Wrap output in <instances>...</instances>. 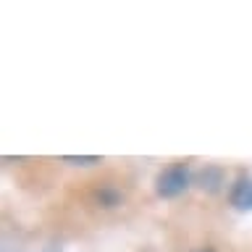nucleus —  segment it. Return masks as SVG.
Segmentation results:
<instances>
[{"instance_id": "3", "label": "nucleus", "mask_w": 252, "mask_h": 252, "mask_svg": "<svg viewBox=\"0 0 252 252\" xmlns=\"http://www.w3.org/2000/svg\"><path fill=\"white\" fill-rule=\"evenodd\" d=\"M63 160L74 163V165H92V163H100V158H74V155H66Z\"/></svg>"}, {"instance_id": "4", "label": "nucleus", "mask_w": 252, "mask_h": 252, "mask_svg": "<svg viewBox=\"0 0 252 252\" xmlns=\"http://www.w3.org/2000/svg\"><path fill=\"white\" fill-rule=\"evenodd\" d=\"M200 252H210V250H200Z\"/></svg>"}, {"instance_id": "2", "label": "nucleus", "mask_w": 252, "mask_h": 252, "mask_svg": "<svg viewBox=\"0 0 252 252\" xmlns=\"http://www.w3.org/2000/svg\"><path fill=\"white\" fill-rule=\"evenodd\" d=\"M231 202L239 210H252V179L250 176H242L236 181V187L231 192Z\"/></svg>"}, {"instance_id": "1", "label": "nucleus", "mask_w": 252, "mask_h": 252, "mask_svg": "<svg viewBox=\"0 0 252 252\" xmlns=\"http://www.w3.org/2000/svg\"><path fill=\"white\" fill-rule=\"evenodd\" d=\"M187 187H189V168L184 163L168 165V168H163L155 179V192L160 197H165V200L179 197Z\"/></svg>"}]
</instances>
